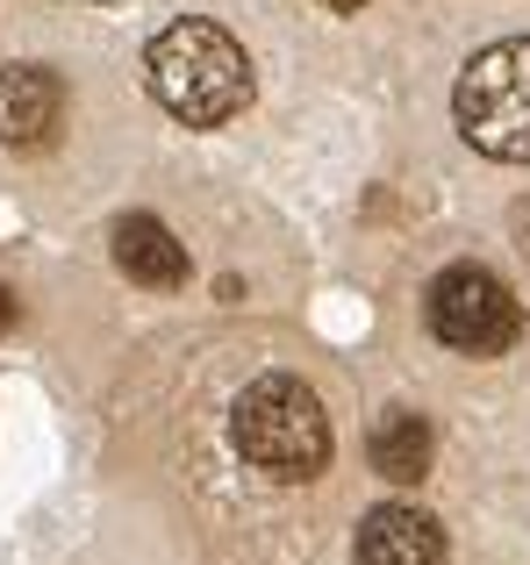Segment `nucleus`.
<instances>
[{"mask_svg":"<svg viewBox=\"0 0 530 565\" xmlns=\"http://www.w3.org/2000/svg\"><path fill=\"white\" fill-rule=\"evenodd\" d=\"M144 72H151L158 108L187 129H215L252 100V57H244V43L230 29L201 22V14L158 29L151 51H144Z\"/></svg>","mask_w":530,"mask_h":565,"instance_id":"1","label":"nucleus"},{"mask_svg":"<svg viewBox=\"0 0 530 565\" xmlns=\"http://www.w3.org/2000/svg\"><path fill=\"white\" fill-rule=\"evenodd\" d=\"M230 437L273 480H316L330 466V415H322L316 386H301L294 373H265L244 386L230 408Z\"/></svg>","mask_w":530,"mask_h":565,"instance_id":"2","label":"nucleus"},{"mask_svg":"<svg viewBox=\"0 0 530 565\" xmlns=\"http://www.w3.org/2000/svg\"><path fill=\"white\" fill-rule=\"evenodd\" d=\"M452 122L495 166H530V36L488 43L452 86Z\"/></svg>","mask_w":530,"mask_h":565,"instance_id":"3","label":"nucleus"},{"mask_svg":"<svg viewBox=\"0 0 530 565\" xmlns=\"http://www.w3.org/2000/svg\"><path fill=\"white\" fill-rule=\"evenodd\" d=\"M423 322L459 359H502L523 337V301L488 273V265H445L423 294Z\"/></svg>","mask_w":530,"mask_h":565,"instance_id":"4","label":"nucleus"},{"mask_svg":"<svg viewBox=\"0 0 530 565\" xmlns=\"http://www.w3.org/2000/svg\"><path fill=\"white\" fill-rule=\"evenodd\" d=\"M57 122H65V79L51 65H0V143L51 151Z\"/></svg>","mask_w":530,"mask_h":565,"instance_id":"5","label":"nucleus"},{"mask_svg":"<svg viewBox=\"0 0 530 565\" xmlns=\"http://www.w3.org/2000/svg\"><path fill=\"white\" fill-rule=\"evenodd\" d=\"M359 565H445V530L431 523L409 501H380L359 515V537H351Z\"/></svg>","mask_w":530,"mask_h":565,"instance_id":"6","label":"nucleus"},{"mask_svg":"<svg viewBox=\"0 0 530 565\" xmlns=\"http://www.w3.org/2000/svg\"><path fill=\"white\" fill-rule=\"evenodd\" d=\"M115 265L137 287H180L187 279V244L158 215H123L115 222Z\"/></svg>","mask_w":530,"mask_h":565,"instance_id":"7","label":"nucleus"},{"mask_svg":"<svg viewBox=\"0 0 530 565\" xmlns=\"http://www.w3.org/2000/svg\"><path fill=\"white\" fill-rule=\"evenodd\" d=\"M431 451H437V437L416 408H380L373 437H365V458H373V472L388 487H416L431 472Z\"/></svg>","mask_w":530,"mask_h":565,"instance_id":"8","label":"nucleus"},{"mask_svg":"<svg viewBox=\"0 0 530 565\" xmlns=\"http://www.w3.org/2000/svg\"><path fill=\"white\" fill-rule=\"evenodd\" d=\"M14 316H22V308H14V294H8V287H0V337H8V330H14Z\"/></svg>","mask_w":530,"mask_h":565,"instance_id":"9","label":"nucleus"},{"mask_svg":"<svg viewBox=\"0 0 530 565\" xmlns=\"http://www.w3.org/2000/svg\"><path fill=\"white\" fill-rule=\"evenodd\" d=\"M322 8H330V14H359L365 0H322Z\"/></svg>","mask_w":530,"mask_h":565,"instance_id":"10","label":"nucleus"}]
</instances>
